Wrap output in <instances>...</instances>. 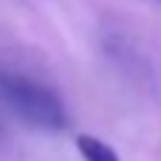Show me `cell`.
<instances>
[{"instance_id":"1","label":"cell","mask_w":161,"mask_h":161,"mask_svg":"<svg viewBox=\"0 0 161 161\" xmlns=\"http://www.w3.org/2000/svg\"><path fill=\"white\" fill-rule=\"evenodd\" d=\"M0 102L37 130L59 133L68 127V110L59 93L25 74L0 71Z\"/></svg>"},{"instance_id":"2","label":"cell","mask_w":161,"mask_h":161,"mask_svg":"<svg viewBox=\"0 0 161 161\" xmlns=\"http://www.w3.org/2000/svg\"><path fill=\"white\" fill-rule=\"evenodd\" d=\"M76 150L85 161H119V153L108 142H102L96 136H88V133L76 136Z\"/></svg>"},{"instance_id":"3","label":"cell","mask_w":161,"mask_h":161,"mask_svg":"<svg viewBox=\"0 0 161 161\" xmlns=\"http://www.w3.org/2000/svg\"><path fill=\"white\" fill-rule=\"evenodd\" d=\"M158 3H161V0H158Z\"/></svg>"}]
</instances>
